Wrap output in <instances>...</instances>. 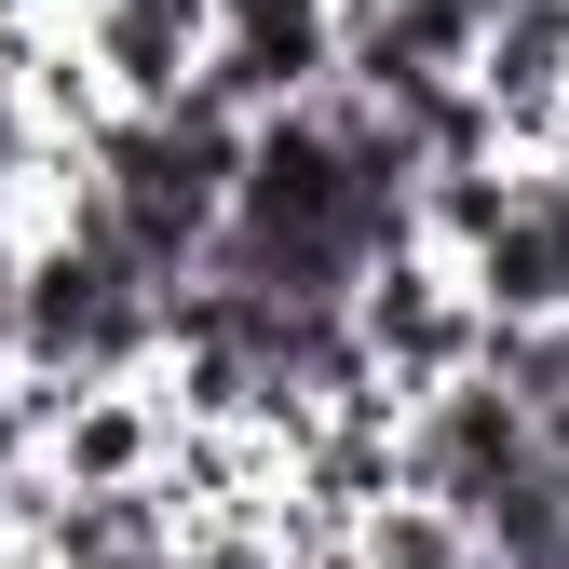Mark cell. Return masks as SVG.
Segmentation results:
<instances>
[{
    "label": "cell",
    "mask_w": 569,
    "mask_h": 569,
    "mask_svg": "<svg viewBox=\"0 0 569 569\" xmlns=\"http://www.w3.org/2000/svg\"><path fill=\"white\" fill-rule=\"evenodd\" d=\"M339 82V0H218V54H203V109L271 122V109H312Z\"/></svg>",
    "instance_id": "3"
},
{
    "label": "cell",
    "mask_w": 569,
    "mask_h": 569,
    "mask_svg": "<svg viewBox=\"0 0 569 569\" xmlns=\"http://www.w3.org/2000/svg\"><path fill=\"white\" fill-rule=\"evenodd\" d=\"M475 96L502 109V136H516L529 163L556 150V122H569V0H516V14H488Z\"/></svg>",
    "instance_id": "5"
},
{
    "label": "cell",
    "mask_w": 569,
    "mask_h": 569,
    "mask_svg": "<svg viewBox=\"0 0 569 569\" xmlns=\"http://www.w3.org/2000/svg\"><path fill=\"white\" fill-rule=\"evenodd\" d=\"M244 136H258V122L203 109V96H177V109H122V122L96 136L109 218H122V244L150 258L163 284L218 258V231H231V190H244Z\"/></svg>",
    "instance_id": "1"
},
{
    "label": "cell",
    "mask_w": 569,
    "mask_h": 569,
    "mask_svg": "<svg viewBox=\"0 0 569 569\" xmlns=\"http://www.w3.org/2000/svg\"><path fill=\"white\" fill-rule=\"evenodd\" d=\"M352 326H367L393 393H435V380H461L488 352V299H475V271L448 244H380L367 284H352Z\"/></svg>",
    "instance_id": "2"
},
{
    "label": "cell",
    "mask_w": 569,
    "mask_h": 569,
    "mask_svg": "<svg viewBox=\"0 0 569 569\" xmlns=\"http://www.w3.org/2000/svg\"><path fill=\"white\" fill-rule=\"evenodd\" d=\"M96 569H190L177 542H136V556H96Z\"/></svg>",
    "instance_id": "10"
},
{
    "label": "cell",
    "mask_w": 569,
    "mask_h": 569,
    "mask_svg": "<svg viewBox=\"0 0 569 569\" xmlns=\"http://www.w3.org/2000/svg\"><path fill=\"white\" fill-rule=\"evenodd\" d=\"M542 448V420L488 380V367H461V380H435V393H407V488H435V502H488L516 461Z\"/></svg>",
    "instance_id": "4"
},
{
    "label": "cell",
    "mask_w": 569,
    "mask_h": 569,
    "mask_svg": "<svg viewBox=\"0 0 569 569\" xmlns=\"http://www.w3.org/2000/svg\"><path fill=\"white\" fill-rule=\"evenodd\" d=\"M177 448V407H163V367L136 380H82L68 393V435H54V475L68 488H150Z\"/></svg>",
    "instance_id": "6"
},
{
    "label": "cell",
    "mask_w": 569,
    "mask_h": 569,
    "mask_svg": "<svg viewBox=\"0 0 569 569\" xmlns=\"http://www.w3.org/2000/svg\"><path fill=\"white\" fill-rule=\"evenodd\" d=\"M475 14H516V0H475Z\"/></svg>",
    "instance_id": "11"
},
{
    "label": "cell",
    "mask_w": 569,
    "mask_h": 569,
    "mask_svg": "<svg viewBox=\"0 0 569 569\" xmlns=\"http://www.w3.org/2000/svg\"><path fill=\"white\" fill-rule=\"evenodd\" d=\"M488 542H475V516L461 502H435V488H393V502H367V556L352 569H475Z\"/></svg>",
    "instance_id": "8"
},
{
    "label": "cell",
    "mask_w": 569,
    "mask_h": 569,
    "mask_svg": "<svg viewBox=\"0 0 569 569\" xmlns=\"http://www.w3.org/2000/svg\"><path fill=\"white\" fill-rule=\"evenodd\" d=\"M177 556H190V569H299V556H284V529H271V516H218V529H190Z\"/></svg>",
    "instance_id": "9"
},
{
    "label": "cell",
    "mask_w": 569,
    "mask_h": 569,
    "mask_svg": "<svg viewBox=\"0 0 569 569\" xmlns=\"http://www.w3.org/2000/svg\"><path fill=\"white\" fill-rule=\"evenodd\" d=\"M461 271H475V299H488V312H569V177H556V163H529L516 218L488 231Z\"/></svg>",
    "instance_id": "7"
}]
</instances>
